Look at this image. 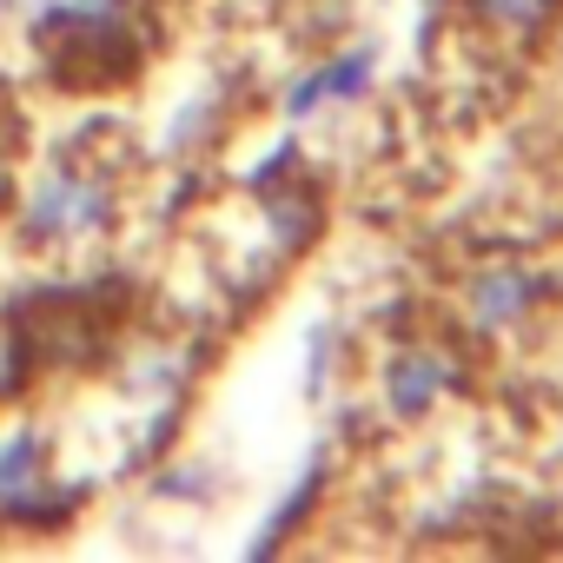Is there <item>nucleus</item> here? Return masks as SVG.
<instances>
[{
    "label": "nucleus",
    "instance_id": "1",
    "mask_svg": "<svg viewBox=\"0 0 563 563\" xmlns=\"http://www.w3.org/2000/svg\"><path fill=\"white\" fill-rule=\"evenodd\" d=\"M120 225V192L107 173L80 159H54L21 199V245L27 252H74Z\"/></svg>",
    "mask_w": 563,
    "mask_h": 563
},
{
    "label": "nucleus",
    "instance_id": "2",
    "mask_svg": "<svg viewBox=\"0 0 563 563\" xmlns=\"http://www.w3.org/2000/svg\"><path fill=\"white\" fill-rule=\"evenodd\" d=\"M543 299H550V278H543L537 265L497 258V265H477L464 286H457V319H464L471 339L497 345V339H510L517 325H530V319L543 312Z\"/></svg>",
    "mask_w": 563,
    "mask_h": 563
},
{
    "label": "nucleus",
    "instance_id": "3",
    "mask_svg": "<svg viewBox=\"0 0 563 563\" xmlns=\"http://www.w3.org/2000/svg\"><path fill=\"white\" fill-rule=\"evenodd\" d=\"M74 490L47 484V438L41 424H0V523H60Z\"/></svg>",
    "mask_w": 563,
    "mask_h": 563
},
{
    "label": "nucleus",
    "instance_id": "4",
    "mask_svg": "<svg viewBox=\"0 0 563 563\" xmlns=\"http://www.w3.org/2000/svg\"><path fill=\"white\" fill-rule=\"evenodd\" d=\"M457 385H464V372H457V358L444 345H398L378 365V411L391 424H424Z\"/></svg>",
    "mask_w": 563,
    "mask_h": 563
},
{
    "label": "nucleus",
    "instance_id": "5",
    "mask_svg": "<svg viewBox=\"0 0 563 563\" xmlns=\"http://www.w3.org/2000/svg\"><path fill=\"white\" fill-rule=\"evenodd\" d=\"M372 87H378V41H352V47L325 54L319 67H306L286 93H278V113L299 126V120H312L325 107H358Z\"/></svg>",
    "mask_w": 563,
    "mask_h": 563
},
{
    "label": "nucleus",
    "instance_id": "6",
    "mask_svg": "<svg viewBox=\"0 0 563 563\" xmlns=\"http://www.w3.org/2000/svg\"><path fill=\"white\" fill-rule=\"evenodd\" d=\"M319 497H325V451H312V464L299 471V484L286 490V504H278V510L265 517V530L252 537V556H272L278 543H286V537L312 517V504H319Z\"/></svg>",
    "mask_w": 563,
    "mask_h": 563
},
{
    "label": "nucleus",
    "instance_id": "7",
    "mask_svg": "<svg viewBox=\"0 0 563 563\" xmlns=\"http://www.w3.org/2000/svg\"><path fill=\"white\" fill-rule=\"evenodd\" d=\"M563 0H471V21L490 27L497 41H537L556 21Z\"/></svg>",
    "mask_w": 563,
    "mask_h": 563
},
{
    "label": "nucleus",
    "instance_id": "8",
    "mask_svg": "<svg viewBox=\"0 0 563 563\" xmlns=\"http://www.w3.org/2000/svg\"><path fill=\"white\" fill-rule=\"evenodd\" d=\"M219 133V93H186L179 100V113L166 120V159H186V153H199L206 140Z\"/></svg>",
    "mask_w": 563,
    "mask_h": 563
},
{
    "label": "nucleus",
    "instance_id": "9",
    "mask_svg": "<svg viewBox=\"0 0 563 563\" xmlns=\"http://www.w3.org/2000/svg\"><path fill=\"white\" fill-rule=\"evenodd\" d=\"M292 166H299V133H278V140L258 153V166L245 173V192H252V199H272V179H286Z\"/></svg>",
    "mask_w": 563,
    "mask_h": 563
},
{
    "label": "nucleus",
    "instance_id": "10",
    "mask_svg": "<svg viewBox=\"0 0 563 563\" xmlns=\"http://www.w3.org/2000/svg\"><path fill=\"white\" fill-rule=\"evenodd\" d=\"M153 490L173 497V504H199V497L212 490V471H206V464H166V471L153 477Z\"/></svg>",
    "mask_w": 563,
    "mask_h": 563
},
{
    "label": "nucleus",
    "instance_id": "11",
    "mask_svg": "<svg viewBox=\"0 0 563 563\" xmlns=\"http://www.w3.org/2000/svg\"><path fill=\"white\" fill-rule=\"evenodd\" d=\"M332 345H339V325H332V319H319V325L306 332V391H312V398L325 391V365H332Z\"/></svg>",
    "mask_w": 563,
    "mask_h": 563
},
{
    "label": "nucleus",
    "instance_id": "12",
    "mask_svg": "<svg viewBox=\"0 0 563 563\" xmlns=\"http://www.w3.org/2000/svg\"><path fill=\"white\" fill-rule=\"evenodd\" d=\"M47 0H0V21H27V14H41Z\"/></svg>",
    "mask_w": 563,
    "mask_h": 563
}]
</instances>
